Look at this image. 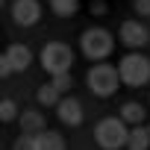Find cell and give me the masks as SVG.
<instances>
[{
  "label": "cell",
  "instance_id": "1",
  "mask_svg": "<svg viewBox=\"0 0 150 150\" xmlns=\"http://www.w3.org/2000/svg\"><path fill=\"white\" fill-rule=\"evenodd\" d=\"M118 77L124 86L129 88H141L150 83V59L141 56V53H127L121 62H118Z\"/></svg>",
  "mask_w": 150,
  "mask_h": 150
},
{
  "label": "cell",
  "instance_id": "2",
  "mask_svg": "<svg viewBox=\"0 0 150 150\" xmlns=\"http://www.w3.org/2000/svg\"><path fill=\"white\" fill-rule=\"evenodd\" d=\"M86 83H88V91L94 97H112L118 91V86H121V77H118V68L100 62L86 74Z\"/></svg>",
  "mask_w": 150,
  "mask_h": 150
},
{
  "label": "cell",
  "instance_id": "3",
  "mask_svg": "<svg viewBox=\"0 0 150 150\" xmlns=\"http://www.w3.org/2000/svg\"><path fill=\"white\" fill-rule=\"evenodd\" d=\"M127 132H129V127L121 118H103L94 129V141L103 150H121V147H127Z\"/></svg>",
  "mask_w": 150,
  "mask_h": 150
},
{
  "label": "cell",
  "instance_id": "4",
  "mask_svg": "<svg viewBox=\"0 0 150 150\" xmlns=\"http://www.w3.org/2000/svg\"><path fill=\"white\" fill-rule=\"evenodd\" d=\"M80 44H83V53H86L88 59H94V62L106 59V56L115 50V38H112V33L103 30V27H91V30H86L83 38H80Z\"/></svg>",
  "mask_w": 150,
  "mask_h": 150
},
{
  "label": "cell",
  "instance_id": "5",
  "mask_svg": "<svg viewBox=\"0 0 150 150\" xmlns=\"http://www.w3.org/2000/svg\"><path fill=\"white\" fill-rule=\"evenodd\" d=\"M71 65H74V50L68 47V44H62V41H50V44H44L41 47V68L50 74H65V71H71Z\"/></svg>",
  "mask_w": 150,
  "mask_h": 150
},
{
  "label": "cell",
  "instance_id": "6",
  "mask_svg": "<svg viewBox=\"0 0 150 150\" xmlns=\"http://www.w3.org/2000/svg\"><path fill=\"white\" fill-rule=\"evenodd\" d=\"M41 18V3L38 0H15L12 6V21L18 27H33Z\"/></svg>",
  "mask_w": 150,
  "mask_h": 150
},
{
  "label": "cell",
  "instance_id": "7",
  "mask_svg": "<svg viewBox=\"0 0 150 150\" xmlns=\"http://www.w3.org/2000/svg\"><path fill=\"white\" fill-rule=\"evenodd\" d=\"M121 41L129 50H138V47H144L150 41V33H147V27L141 21H124L121 24Z\"/></svg>",
  "mask_w": 150,
  "mask_h": 150
},
{
  "label": "cell",
  "instance_id": "8",
  "mask_svg": "<svg viewBox=\"0 0 150 150\" xmlns=\"http://www.w3.org/2000/svg\"><path fill=\"white\" fill-rule=\"evenodd\" d=\"M56 112H59V121L68 124V127H80L83 124V103L77 97H59Z\"/></svg>",
  "mask_w": 150,
  "mask_h": 150
},
{
  "label": "cell",
  "instance_id": "9",
  "mask_svg": "<svg viewBox=\"0 0 150 150\" xmlns=\"http://www.w3.org/2000/svg\"><path fill=\"white\" fill-rule=\"evenodd\" d=\"M6 59H9L12 74H15V71H27V68H30L33 53H30V47H27V44H12V47L6 50Z\"/></svg>",
  "mask_w": 150,
  "mask_h": 150
},
{
  "label": "cell",
  "instance_id": "10",
  "mask_svg": "<svg viewBox=\"0 0 150 150\" xmlns=\"http://www.w3.org/2000/svg\"><path fill=\"white\" fill-rule=\"evenodd\" d=\"M18 121H21V132H41L44 129V118H41V112H35V109H24V112H18Z\"/></svg>",
  "mask_w": 150,
  "mask_h": 150
},
{
  "label": "cell",
  "instance_id": "11",
  "mask_svg": "<svg viewBox=\"0 0 150 150\" xmlns=\"http://www.w3.org/2000/svg\"><path fill=\"white\" fill-rule=\"evenodd\" d=\"M35 150H65V138L53 129L35 132Z\"/></svg>",
  "mask_w": 150,
  "mask_h": 150
},
{
  "label": "cell",
  "instance_id": "12",
  "mask_svg": "<svg viewBox=\"0 0 150 150\" xmlns=\"http://www.w3.org/2000/svg\"><path fill=\"white\" fill-rule=\"evenodd\" d=\"M144 115H147V109H144L141 103H135V100H129V103H124V106H121V121H124L127 127L144 124Z\"/></svg>",
  "mask_w": 150,
  "mask_h": 150
},
{
  "label": "cell",
  "instance_id": "13",
  "mask_svg": "<svg viewBox=\"0 0 150 150\" xmlns=\"http://www.w3.org/2000/svg\"><path fill=\"white\" fill-rule=\"evenodd\" d=\"M127 147L129 150H147L150 147V132L144 124H135L129 132H127Z\"/></svg>",
  "mask_w": 150,
  "mask_h": 150
},
{
  "label": "cell",
  "instance_id": "14",
  "mask_svg": "<svg viewBox=\"0 0 150 150\" xmlns=\"http://www.w3.org/2000/svg\"><path fill=\"white\" fill-rule=\"evenodd\" d=\"M50 9H53V15H59V18H71V15H77L80 0H50Z\"/></svg>",
  "mask_w": 150,
  "mask_h": 150
},
{
  "label": "cell",
  "instance_id": "15",
  "mask_svg": "<svg viewBox=\"0 0 150 150\" xmlns=\"http://www.w3.org/2000/svg\"><path fill=\"white\" fill-rule=\"evenodd\" d=\"M59 97H62V94H59L50 83L38 88V103H41V106H56V103H59Z\"/></svg>",
  "mask_w": 150,
  "mask_h": 150
},
{
  "label": "cell",
  "instance_id": "16",
  "mask_svg": "<svg viewBox=\"0 0 150 150\" xmlns=\"http://www.w3.org/2000/svg\"><path fill=\"white\" fill-rule=\"evenodd\" d=\"M18 118V103L15 100H0V121H3V124H9V121H15Z\"/></svg>",
  "mask_w": 150,
  "mask_h": 150
},
{
  "label": "cell",
  "instance_id": "17",
  "mask_svg": "<svg viewBox=\"0 0 150 150\" xmlns=\"http://www.w3.org/2000/svg\"><path fill=\"white\" fill-rule=\"evenodd\" d=\"M50 86L59 91V94H65L74 83H71V71H65V74H53V77H50Z\"/></svg>",
  "mask_w": 150,
  "mask_h": 150
},
{
  "label": "cell",
  "instance_id": "18",
  "mask_svg": "<svg viewBox=\"0 0 150 150\" xmlns=\"http://www.w3.org/2000/svg\"><path fill=\"white\" fill-rule=\"evenodd\" d=\"M12 150H35V135L33 132H21L15 138V147Z\"/></svg>",
  "mask_w": 150,
  "mask_h": 150
},
{
  "label": "cell",
  "instance_id": "19",
  "mask_svg": "<svg viewBox=\"0 0 150 150\" xmlns=\"http://www.w3.org/2000/svg\"><path fill=\"white\" fill-rule=\"evenodd\" d=\"M9 74H12V65H9L6 53H0V80H3V77H9Z\"/></svg>",
  "mask_w": 150,
  "mask_h": 150
},
{
  "label": "cell",
  "instance_id": "20",
  "mask_svg": "<svg viewBox=\"0 0 150 150\" xmlns=\"http://www.w3.org/2000/svg\"><path fill=\"white\" fill-rule=\"evenodd\" d=\"M132 6H135V12H138V15H150V0H135Z\"/></svg>",
  "mask_w": 150,
  "mask_h": 150
},
{
  "label": "cell",
  "instance_id": "21",
  "mask_svg": "<svg viewBox=\"0 0 150 150\" xmlns=\"http://www.w3.org/2000/svg\"><path fill=\"white\" fill-rule=\"evenodd\" d=\"M147 132H150V124H147Z\"/></svg>",
  "mask_w": 150,
  "mask_h": 150
},
{
  "label": "cell",
  "instance_id": "22",
  "mask_svg": "<svg viewBox=\"0 0 150 150\" xmlns=\"http://www.w3.org/2000/svg\"><path fill=\"white\" fill-rule=\"evenodd\" d=\"M0 6H3V0H0Z\"/></svg>",
  "mask_w": 150,
  "mask_h": 150
}]
</instances>
